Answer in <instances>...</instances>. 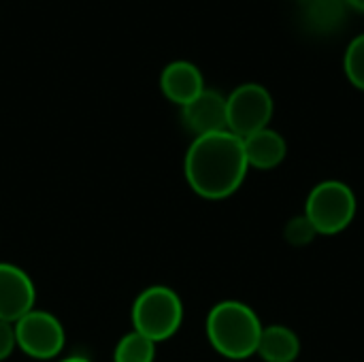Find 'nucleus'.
<instances>
[{
    "mask_svg": "<svg viewBox=\"0 0 364 362\" xmlns=\"http://www.w3.org/2000/svg\"><path fill=\"white\" fill-rule=\"evenodd\" d=\"M262 322L241 301H222L207 314L205 331L211 348L228 361H245L258 352Z\"/></svg>",
    "mask_w": 364,
    "mask_h": 362,
    "instance_id": "obj_2",
    "label": "nucleus"
},
{
    "mask_svg": "<svg viewBox=\"0 0 364 362\" xmlns=\"http://www.w3.org/2000/svg\"><path fill=\"white\" fill-rule=\"evenodd\" d=\"M17 348L34 361H53L66 344L62 322L43 309H32L15 322Z\"/></svg>",
    "mask_w": 364,
    "mask_h": 362,
    "instance_id": "obj_6",
    "label": "nucleus"
},
{
    "mask_svg": "<svg viewBox=\"0 0 364 362\" xmlns=\"http://www.w3.org/2000/svg\"><path fill=\"white\" fill-rule=\"evenodd\" d=\"M343 0H305V21L318 32L337 30L343 19Z\"/></svg>",
    "mask_w": 364,
    "mask_h": 362,
    "instance_id": "obj_12",
    "label": "nucleus"
},
{
    "mask_svg": "<svg viewBox=\"0 0 364 362\" xmlns=\"http://www.w3.org/2000/svg\"><path fill=\"white\" fill-rule=\"evenodd\" d=\"M284 235H286V241H288L292 247H305V245H309V243L316 239L318 233H316L314 224L307 220V215L303 213V215L292 218V220L286 224Z\"/></svg>",
    "mask_w": 364,
    "mask_h": 362,
    "instance_id": "obj_15",
    "label": "nucleus"
},
{
    "mask_svg": "<svg viewBox=\"0 0 364 362\" xmlns=\"http://www.w3.org/2000/svg\"><path fill=\"white\" fill-rule=\"evenodd\" d=\"M256 354L264 362H294L301 354V339L290 326L271 324L262 329Z\"/></svg>",
    "mask_w": 364,
    "mask_h": 362,
    "instance_id": "obj_11",
    "label": "nucleus"
},
{
    "mask_svg": "<svg viewBox=\"0 0 364 362\" xmlns=\"http://www.w3.org/2000/svg\"><path fill=\"white\" fill-rule=\"evenodd\" d=\"M17 348V339H15V324L11 322H2L0 320V362H4Z\"/></svg>",
    "mask_w": 364,
    "mask_h": 362,
    "instance_id": "obj_16",
    "label": "nucleus"
},
{
    "mask_svg": "<svg viewBox=\"0 0 364 362\" xmlns=\"http://www.w3.org/2000/svg\"><path fill=\"white\" fill-rule=\"evenodd\" d=\"M247 169L243 139L230 130L194 137L183 160L188 186L207 201L232 196L243 186Z\"/></svg>",
    "mask_w": 364,
    "mask_h": 362,
    "instance_id": "obj_1",
    "label": "nucleus"
},
{
    "mask_svg": "<svg viewBox=\"0 0 364 362\" xmlns=\"http://www.w3.org/2000/svg\"><path fill=\"white\" fill-rule=\"evenodd\" d=\"M156 346L145 335L130 331L124 335L115 350H113V362H154L156 361Z\"/></svg>",
    "mask_w": 364,
    "mask_h": 362,
    "instance_id": "obj_13",
    "label": "nucleus"
},
{
    "mask_svg": "<svg viewBox=\"0 0 364 362\" xmlns=\"http://www.w3.org/2000/svg\"><path fill=\"white\" fill-rule=\"evenodd\" d=\"M243 149H245L247 164L258 171H271V169L279 166L288 154L286 139L273 128H262V130L245 137Z\"/></svg>",
    "mask_w": 364,
    "mask_h": 362,
    "instance_id": "obj_10",
    "label": "nucleus"
},
{
    "mask_svg": "<svg viewBox=\"0 0 364 362\" xmlns=\"http://www.w3.org/2000/svg\"><path fill=\"white\" fill-rule=\"evenodd\" d=\"M273 117V96L260 83H243L226 96V128L245 139L269 128Z\"/></svg>",
    "mask_w": 364,
    "mask_h": 362,
    "instance_id": "obj_5",
    "label": "nucleus"
},
{
    "mask_svg": "<svg viewBox=\"0 0 364 362\" xmlns=\"http://www.w3.org/2000/svg\"><path fill=\"white\" fill-rule=\"evenodd\" d=\"M132 331L154 344L171 339L183 322V303L168 286H149L132 303Z\"/></svg>",
    "mask_w": 364,
    "mask_h": 362,
    "instance_id": "obj_3",
    "label": "nucleus"
},
{
    "mask_svg": "<svg viewBox=\"0 0 364 362\" xmlns=\"http://www.w3.org/2000/svg\"><path fill=\"white\" fill-rule=\"evenodd\" d=\"M181 119H183V126L194 137L228 130L226 128V96H222L215 90L205 87L192 102L181 107Z\"/></svg>",
    "mask_w": 364,
    "mask_h": 362,
    "instance_id": "obj_8",
    "label": "nucleus"
},
{
    "mask_svg": "<svg viewBox=\"0 0 364 362\" xmlns=\"http://www.w3.org/2000/svg\"><path fill=\"white\" fill-rule=\"evenodd\" d=\"M36 305L32 277L13 262H0V320L15 324Z\"/></svg>",
    "mask_w": 364,
    "mask_h": 362,
    "instance_id": "obj_7",
    "label": "nucleus"
},
{
    "mask_svg": "<svg viewBox=\"0 0 364 362\" xmlns=\"http://www.w3.org/2000/svg\"><path fill=\"white\" fill-rule=\"evenodd\" d=\"M160 87L171 102L186 107L205 90V79L196 64L188 60H175L164 66L160 75Z\"/></svg>",
    "mask_w": 364,
    "mask_h": 362,
    "instance_id": "obj_9",
    "label": "nucleus"
},
{
    "mask_svg": "<svg viewBox=\"0 0 364 362\" xmlns=\"http://www.w3.org/2000/svg\"><path fill=\"white\" fill-rule=\"evenodd\" d=\"M343 2H346V6H350L358 13H364V0H343Z\"/></svg>",
    "mask_w": 364,
    "mask_h": 362,
    "instance_id": "obj_17",
    "label": "nucleus"
},
{
    "mask_svg": "<svg viewBox=\"0 0 364 362\" xmlns=\"http://www.w3.org/2000/svg\"><path fill=\"white\" fill-rule=\"evenodd\" d=\"M58 362H92L90 358H85V356H68V358H62V361Z\"/></svg>",
    "mask_w": 364,
    "mask_h": 362,
    "instance_id": "obj_18",
    "label": "nucleus"
},
{
    "mask_svg": "<svg viewBox=\"0 0 364 362\" xmlns=\"http://www.w3.org/2000/svg\"><path fill=\"white\" fill-rule=\"evenodd\" d=\"M343 70L348 81L364 92V34H358L346 49Z\"/></svg>",
    "mask_w": 364,
    "mask_h": 362,
    "instance_id": "obj_14",
    "label": "nucleus"
},
{
    "mask_svg": "<svg viewBox=\"0 0 364 362\" xmlns=\"http://www.w3.org/2000/svg\"><path fill=\"white\" fill-rule=\"evenodd\" d=\"M356 194L354 190L337 179L318 183L305 203V215L314 224L318 235L343 233L356 218Z\"/></svg>",
    "mask_w": 364,
    "mask_h": 362,
    "instance_id": "obj_4",
    "label": "nucleus"
}]
</instances>
